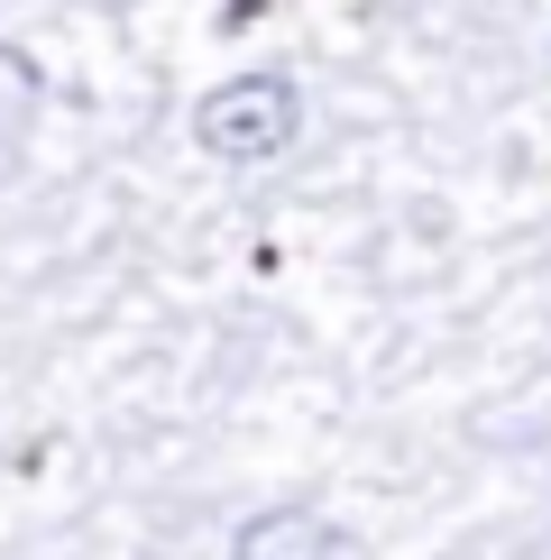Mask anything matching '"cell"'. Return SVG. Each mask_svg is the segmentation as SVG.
Instances as JSON below:
<instances>
[{"instance_id":"obj_1","label":"cell","mask_w":551,"mask_h":560,"mask_svg":"<svg viewBox=\"0 0 551 560\" xmlns=\"http://www.w3.org/2000/svg\"><path fill=\"white\" fill-rule=\"evenodd\" d=\"M294 129H304V102H294L285 74H239V83L202 92V110H194V148L212 166H267V156L294 148Z\"/></svg>"},{"instance_id":"obj_2","label":"cell","mask_w":551,"mask_h":560,"mask_svg":"<svg viewBox=\"0 0 551 560\" xmlns=\"http://www.w3.org/2000/svg\"><path fill=\"white\" fill-rule=\"evenodd\" d=\"M230 560H350V542L313 505H267V515H248L230 533Z\"/></svg>"},{"instance_id":"obj_3","label":"cell","mask_w":551,"mask_h":560,"mask_svg":"<svg viewBox=\"0 0 551 560\" xmlns=\"http://www.w3.org/2000/svg\"><path fill=\"white\" fill-rule=\"evenodd\" d=\"M37 102H46V74H37V56L0 46V129H28V120H37Z\"/></svg>"}]
</instances>
